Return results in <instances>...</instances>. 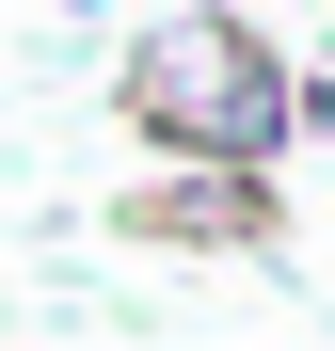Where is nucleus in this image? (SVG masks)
Returning a JSON list of instances; mask_svg holds the SVG:
<instances>
[{
	"label": "nucleus",
	"instance_id": "f257e3e1",
	"mask_svg": "<svg viewBox=\"0 0 335 351\" xmlns=\"http://www.w3.org/2000/svg\"><path fill=\"white\" fill-rule=\"evenodd\" d=\"M112 96H128V128L160 160H208V176H271L303 144L288 128V48L256 16H223V0H160L128 32V64H112Z\"/></svg>",
	"mask_w": 335,
	"mask_h": 351
},
{
	"label": "nucleus",
	"instance_id": "7ed1b4c3",
	"mask_svg": "<svg viewBox=\"0 0 335 351\" xmlns=\"http://www.w3.org/2000/svg\"><path fill=\"white\" fill-rule=\"evenodd\" d=\"M288 128H335V48H303V64H288Z\"/></svg>",
	"mask_w": 335,
	"mask_h": 351
},
{
	"label": "nucleus",
	"instance_id": "f03ea898",
	"mask_svg": "<svg viewBox=\"0 0 335 351\" xmlns=\"http://www.w3.org/2000/svg\"><path fill=\"white\" fill-rule=\"evenodd\" d=\"M128 240H192V256H240V240H271V176H208V160H160L128 208Z\"/></svg>",
	"mask_w": 335,
	"mask_h": 351
}]
</instances>
